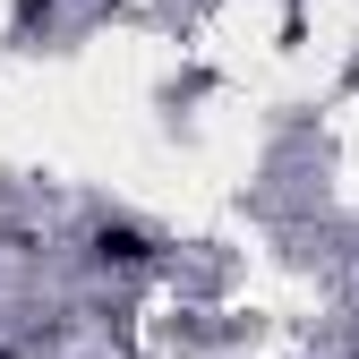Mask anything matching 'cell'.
I'll return each mask as SVG.
<instances>
[{"label": "cell", "mask_w": 359, "mask_h": 359, "mask_svg": "<svg viewBox=\"0 0 359 359\" xmlns=\"http://www.w3.org/2000/svg\"><path fill=\"white\" fill-rule=\"evenodd\" d=\"M18 26H52V0H18Z\"/></svg>", "instance_id": "cell-2"}, {"label": "cell", "mask_w": 359, "mask_h": 359, "mask_svg": "<svg viewBox=\"0 0 359 359\" xmlns=\"http://www.w3.org/2000/svg\"><path fill=\"white\" fill-rule=\"evenodd\" d=\"M154 257V240L137 231V222H103L95 231V265H146Z\"/></svg>", "instance_id": "cell-1"}]
</instances>
